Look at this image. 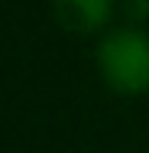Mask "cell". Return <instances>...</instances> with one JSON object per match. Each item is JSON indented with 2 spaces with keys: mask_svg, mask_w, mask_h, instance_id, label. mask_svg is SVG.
<instances>
[{
  "mask_svg": "<svg viewBox=\"0 0 149 153\" xmlns=\"http://www.w3.org/2000/svg\"><path fill=\"white\" fill-rule=\"evenodd\" d=\"M110 0H55V16L65 30L88 33L107 20Z\"/></svg>",
  "mask_w": 149,
  "mask_h": 153,
  "instance_id": "7a4b0ae2",
  "label": "cell"
},
{
  "mask_svg": "<svg viewBox=\"0 0 149 153\" xmlns=\"http://www.w3.org/2000/svg\"><path fill=\"white\" fill-rule=\"evenodd\" d=\"M97 62L117 91L136 94L149 88V39L139 30L110 33L97 49Z\"/></svg>",
  "mask_w": 149,
  "mask_h": 153,
  "instance_id": "6da1fadb",
  "label": "cell"
}]
</instances>
